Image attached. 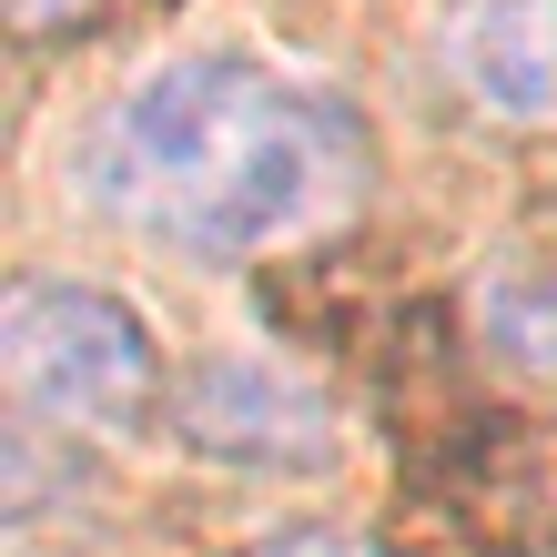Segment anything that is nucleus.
I'll return each mask as SVG.
<instances>
[{"instance_id":"f257e3e1","label":"nucleus","mask_w":557,"mask_h":557,"mask_svg":"<svg viewBox=\"0 0 557 557\" xmlns=\"http://www.w3.org/2000/svg\"><path fill=\"white\" fill-rule=\"evenodd\" d=\"M82 193L183 264H264L366 213L375 143L335 91L284 82L244 51H203L162 61L102 112Z\"/></svg>"},{"instance_id":"f03ea898","label":"nucleus","mask_w":557,"mask_h":557,"mask_svg":"<svg viewBox=\"0 0 557 557\" xmlns=\"http://www.w3.org/2000/svg\"><path fill=\"white\" fill-rule=\"evenodd\" d=\"M0 375H11V406L30 425H61V436L143 425L162 396V355L143 335V314L102 284H72V274L11 284V305H0Z\"/></svg>"},{"instance_id":"7ed1b4c3","label":"nucleus","mask_w":557,"mask_h":557,"mask_svg":"<svg viewBox=\"0 0 557 557\" xmlns=\"http://www.w3.org/2000/svg\"><path fill=\"white\" fill-rule=\"evenodd\" d=\"M173 436L213 467H324L335 446V406L314 396L305 375L284 366H244V355H213L173 385Z\"/></svg>"},{"instance_id":"20e7f679","label":"nucleus","mask_w":557,"mask_h":557,"mask_svg":"<svg viewBox=\"0 0 557 557\" xmlns=\"http://www.w3.org/2000/svg\"><path fill=\"white\" fill-rule=\"evenodd\" d=\"M436 61L486 122H557V0H456Z\"/></svg>"},{"instance_id":"39448f33","label":"nucleus","mask_w":557,"mask_h":557,"mask_svg":"<svg viewBox=\"0 0 557 557\" xmlns=\"http://www.w3.org/2000/svg\"><path fill=\"white\" fill-rule=\"evenodd\" d=\"M476 345L517 375H557V264H497L476 284Z\"/></svg>"},{"instance_id":"423d86ee","label":"nucleus","mask_w":557,"mask_h":557,"mask_svg":"<svg viewBox=\"0 0 557 557\" xmlns=\"http://www.w3.org/2000/svg\"><path fill=\"white\" fill-rule=\"evenodd\" d=\"M122 11H133V0H11V41L51 51V41H82V30L122 21Z\"/></svg>"},{"instance_id":"0eeeda50","label":"nucleus","mask_w":557,"mask_h":557,"mask_svg":"<svg viewBox=\"0 0 557 557\" xmlns=\"http://www.w3.org/2000/svg\"><path fill=\"white\" fill-rule=\"evenodd\" d=\"M244 557H396V547H375L355 528H274V537H253Z\"/></svg>"}]
</instances>
